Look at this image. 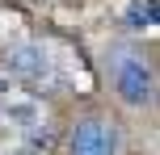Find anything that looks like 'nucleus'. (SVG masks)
Masks as SVG:
<instances>
[{"mask_svg": "<svg viewBox=\"0 0 160 155\" xmlns=\"http://www.w3.org/2000/svg\"><path fill=\"white\" fill-rule=\"evenodd\" d=\"M110 84L131 109H148L156 101V71H152V59H143L139 50L131 46H114L110 50Z\"/></svg>", "mask_w": 160, "mask_h": 155, "instance_id": "1", "label": "nucleus"}, {"mask_svg": "<svg viewBox=\"0 0 160 155\" xmlns=\"http://www.w3.org/2000/svg\"><path fill=\"white\" fill-rule=\"evenodd\" d=\"M118 151H122V134L110 117H84L68 139V155H118Z\"/></svg>", "mask_w": 160, "mask_h": 155, "instance_id": "2", "label": "nucleus"}, {"mask_svg": "<svg viewBox=\"0 0 160 155\" xmlns=\"http://www.w3.org/2000/svg\"><path fill=\"white\" fill-rule=\"evenodd\" d=\"M4 67H8V75H17V80L38 84V80L51 75V55H47V46H38V42H21V46L8 50Z\"/></svg>", "mask_w": 160, "mask_h": 155, "instance_id": "3", "label": "nucleus"}, {"mask_svg": "<svg viewBox=\"0 0 160 155\" xmlns=\"http://www.w3.org/2000/svg\"><path fill=\"white\" fill-rule=\"evenodd\" d=\"M156 13H160V4L156 0H135V4H127V30H156Z\"/></svg>", "mask_w": 160, "mask_h": 155, "instance_id": "4", "label": "nucleus"}]
</instances>
